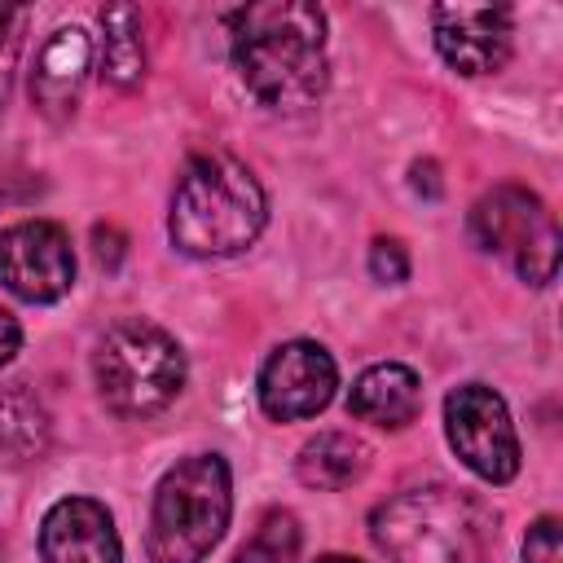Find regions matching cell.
<instances>
[{
    "label": "cell",
    "mask_w": 563,
    "mask_h": 563,
    "mask_svg": "<svg viewBox=\"0 0 563 563\" xmlns=\"http://www.w3.org/2000/svg\"><path fill=\"white\" fill-rule=\"evenodd\" d=\"M233 66L268 110H308L330 79L325 13L308 0H264L229 18Z\"/></svg>",
    "instance_id": "cell-1"
},
{
    "label": "cell",
    "mask_w": 563,
    "mask_h": 563,
    "mask_svg": "<svg viewBox=\"0 0 563 563\" xmlns=\"http://www.w3.org/2000/svg\"><path fill=\"white\" fill-rule=\"evenodd\" d=\"M369 537L387 563H493L497 515L466 488L418 484L369 515Z\"/></svg>",
    "instance_id": "cell-2"
},
{
    "label": "cell",
    "mask_w": 563,
    "mask_h": 563,
    "mask_svg": "<svg viewBox=\"0 0 563 563\" xmlns=\"http://www.w3.org/2000/svg\"><path fill=\"white\" fill-rule=\"evenodd\" d=\"M264 220H268L264 185L242 158L224 150H207L185 163L167 216V233L185 255L194 260L238 255L260 238Z\"/></svg>",
    "instance_id": "cell-3"
},
{
    "label": "cell",
    "mask_w": 563,
    "mask_h": 563,
    "mask_svg": "<svg viewBox=\"0 0 563 563\" xmlns=\"http://www.w3.org/2000/svg\"><path fill=\"white\" fill-rule=\"evenodd\" d=\"M233 484L216 453L180 457L154 488L145 554L150 563H202L229 528Z\"/></svg>",
    "instance_id": "cell-4"
},
{
    "label": "cell",
    "mask_w": 563,
    "mask_h": 563,
    "mask_svg": "<svg viewBox=\"0 0 563 563\" xmlns=\"http://www.w3.org/2000/svg\"><path fill=\"white\" fill-rule=\"evenodd\" d=\"M92 378L106 409L119 418H150L185 387V352L163 325L128 317L101 334L92 352Z\"/></svg>",
    "instance_id": "cell-5"
},
{
    "label": "cell",
    "mask_w": 563,
    "mask_h": 563,
    "mask_svg": "<svg viewBox=\"0 0 563 563\" xmlns=\"http://www.w3.org/2000/svg\"><path fill=\"white\" fill-rule=\"evenodd\" d=\"M471 238L479 251L506 260L528 286H550L559 268V224L550 207L523 185H497L471 207Z\"/></svg>",
    "instance_id": "cell-6"
},
{
    "label": "cell",
    "mask_w": 563,
    "mask_h": 563,
    "mask_svg": "<svg viewBox=\"0 0 563 563\" xmlns=\"http://www.w3.org/2000/svg\"><path fill=\"white\" fill-rule=\"evenodd\" d=\"M444 431L453 453L488 484H510L519 471V440L506 400L484 383H462L444 400Z\"/></svg>",
    "instance_id": "cell-7"
},
{
    "label": "cell",
    "mask_w": 563,
    "mask_h": 563,
    "mask_svg": "<svg viewBox=\"0 0 563 563\" xmlns=\"http://www.w3.org/2000/svg\"><path fill=\"white\" fill-rule=\"evenodd\" d=\"M0 282L26 303H53L75 282V251L62 224L18 220L0 233Z\"/></svg>",
    "instance_id": "cell-8"
},
{
    "label": "cell",
    "mask_w": 563,
    "mask_h": 563,
    "mask_svg": "<svg viewBox=\"0 0 563 563\" xmlns=\"http://www.w3.org/2000/svg\"><path fill=\"white\" fill-rule=\"evenodd\" d=\"M334 387H339L334 356L312 339H290L260 369V409L273 422H299L321 413Z\"/></svg>",
    "instance_id": "cell-9"
},
{
    "label": "cell",
    "mask_w": 563,
    "mask_h": 563,
    "mask_svg": "<svg viewBox=\"0 0 563 563\" xmlns=\"http://www.w3.org/2000/svg\"><path fill=\"white\" fill-rule=\"evenodd\" d=\"M431 35L457 75H493L510 57L515 22L510 9L493 4H440L431 9Z\"/></svg>",
    "instance_id": "cell-10"
},
{
    "label": "cell",
    "mask_w": 563,
    "mask_h": 563,
    "mask_svg": "<svg viewBox=\"0 0 563 563\" xmlns=\"http://www.w3.org/2000/svg\"><path fill=\"white\" fill-rule=\"evenodd\" d=\"M92 35L84 26H57L44 35L35 66H31V101L44 119L66 123L79 110L84 84L92 75Z\"/></svg>",
    "instance_id": "cell-11"
},
{
    "label": "cell",
    "mask_w": 563,
    "mask_h": 563,
    "mask_svg": "<svg viewBox=\"0 0 563 563\" xmlns=\"http://www.w3.org/2000/svg\"><path fill=\"white\" fill-rule=\"evenodd\" d=\"M44 563H123L114 519L92 497H62L40 523Z\"/></svg>",
    "instance_id": "cell-12"
},
{
    "label": "cell",
    "mask_w": 563,
    "mask_h": 563,
    "mask_svg": "<svg viewBox=\"0 0 563 563\" xmlns=\"http://www.w3.org/2000/svg\"><path fill=\"white\" fill-rule=\"evenodd\" d=\"M347 409L361 418V422H374V427H409L422 409V383L409 365H396V361H383V365H369L356 383H352V396H347Z\"/></svg>",
    "instance_id": "cell-13"
},
{
    "label": "cell",
    "mask_w": 563,
    "mask_h": 563,
    "mask_svg": "<svg viewBox=\"0 0 563 563\" xmlns=\"http://www.w3.org/2000/svg\"><path fill=\"white\" fill-rule=\"evenodd\" d=\"M48 409L26 383L0 387V466H26L48 449Z\"/></svg>",
    "instance_id": "cell-14"
},
{
    "label": "cell",
    "mask_w": 563,
    "mask_h": 563,
    "mask_svg": "<svg viewBox=\"0 0 563 563\" xmlns=\"http://www.w3.org/2000/svg\"><path fill=\"white\" fill-rule=\"evenodd\" d=\"M369 466V449L365 440L347 435V431H321L317 440H308L295 457V471L308 488H347L365 475Z\"/></svg>",
    "instance_id": "cell-15"
},
{
    "label": "cell",
    "mask_w": 563,
    "mask_h": 563,
    "mask_svg": "<svg viewBox=\"0 0 563 563\" xmlns=\"http://www.w3.org/2000/svg\"><path fill=\"white\" fill-rule=\"evenodd\" d=\"M101 26H106V79L114 88H136L145 75V44H141V13L132 4H110L101 9Z\"/></svg>",
    "instance_id": "cell-16"
},
{
    "label": "cell",
    "mask_w": 563,
    "mask_h": 563,
    "mask_svg": "<svg viewBox=\"0 0 563 563\" xmlns=\"http://www.w3.org/2000/svg\"><path fill=\"white\" fill-rule=\"evenodd\" d=\"M295 554H299V519L290 510H268L233 563H295Z\"/></svg>",
    "instance_id": "cell-17"
},
{
    "label": "cell",
    "mask_w": 563,
    "mask_h": 563,
    "mask_svg": "<svg viewBox=\"0 0 563 563\" xmlns=\"http://www.w3.org/2000/svg\"><path fill=\"white\" fill-rule=\"evenodd\" d=\"M369 273L378 277V282H405L409 277V251H405V242L400 238H374V246H369Z\"/></svg>",
    "instance_id": "cell-18"
},
{
    "label": "cell",
    "mask_w": 563,
    "mask_h": 563,
    "mask_svg": "<svg viewBox=\"0 0 563 563\" xmlns=\"http://www.w3.org/2000/svg\"><path fill=\"white\" fill-rule=\"evenodd\" d=\"M523 563H563V545H559V519L545 515L528 528L523 541Z\"/></svg>",
    "instance_id": "cell-19"
},
{
    "label": "cell",
    "mask_w": 563,
    "mask_h": 563,
    "mask_svg": "<svg viewBox=\"0 0 563 563\" xmlns=\"http://www.w3.org/2000/svg\"><path fill=\"white\" fill-rule=\"evenodd\" d=\"M92 242H97V260H101L106 268H114V264L123 260V238H119V229L97 224V229H92Z\"/></svg>",
    "instance_id": "cell-20"
},
{
    "label": "cell",
    "mask_w": 563,
    "mask_h": 563,
    "mask_svg": "<svg viewBox=\"0 0 563 563\" xmlns=\"http://www.w3.org/2000/svg\"><path fill=\"white\" fill-rule=\"evenodd\" d=\"M18 343H22V325H18V317H13V312H4V308H0V365H9V361H13Z\"/></svg>",
    "instance_id": "cell-21"
},
{
    "label": "cell",
    "mask_w": 563,
    "mask_h": 563,
    "mask_svg": "<svg viewBox=\"0 0 563 563\" xmlns=\"http://www.w3.org/2000/svg\"><path fill=\"white\" fill-rule=\"evenodd\" d=\"M413 189L427 194V198H440L444 185H440V167H435L431 158H427V163H413Z\"/></svg>",
    "instance_id": "cell-22"
},
{
    "label": "cell",
    "mask_w": 563,
    "mask_h": 563,
    "mask_svg": "<svg viewBox=\"0 0 563 563\" xmlns=\"http://www.w3.org/2000/svg\"><path fill=\"white\" fill-rule=\"evenodd\" d=\"M317 563H361V559H347V554H321Z\"/></svg>",
    "instance_id": "cell-23"
},
{
    "label": "cell",
    "mask_w": 563,
    "mask_h": 563,
    "mask_svg": "<svg viewBox=\"0 0 563 563\" xmlns=\"http://www.w3.org/2000/svg\"><path fill=\"white\" fill-rule=\"evenodd\" d=\"M4 92H9V66H0V101H4Z\"/></svg>",
    "instance_id": "cell-24"
}]
</instances>
